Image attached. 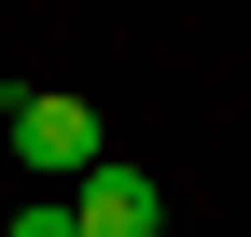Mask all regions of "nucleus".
I'll return each mask as SVG.
<instances>
[{"label":"nucleus","instance_id":"f257e3e1","mask_svg":"<svg viewBox=\"0 0 251 237\" xmlns=\"http://www.w3.org/2000/svg\"><path fill=\"white\" fill-rule=\"evenodd\" d=\"M0 126H14V154H28V167H42V182H56V195H70V182H84V167H98V154H112V140H98V112H84V98H56V84H28V98H0Z\"/></svg>","mask_w":251,"mask_h":237},{"label":"nucleus","instance_id":"f03ea898","mask_svg":"<svg viewBox=\"0 0 251 237\" xmlns=\"http://www.w3.org/2000/svg\"><path fill=\"white\" fill-rule=\"evenodd\" d=\"M56 210H70V237H168V182H153L140 154H98Z\"/></svg>","mask_w":251,"mask_h":237},{"label":"nucleus","instance_id":"7ed1b4c3","mask_svg":"<svg viewBox=\"0 0 251 237\" xmlns=\"http://www.w3.org/2000/svg\"><path fill=\"white\" fill-rule=\"evenodd\" d=\"M14 237H70V210H56V195H28V210H14Z\"/></svg>","mask_w":251,"mask_h":237}]
</instances>
